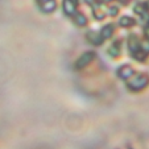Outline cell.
<instances>
[{
    "label": "cell",
    "mask_w": 149,
    "mask_h": 149,
    "mask_svg": "<svg viewBox=\"0 0 149 149\" xmlns=\"http://www.w3.org/2000/svg\"><path fill=\"white\" fill-rule=\"evenodd\" d=\"M145 34H146V37H148V38H149V28H148V29H146V32H145Z\"/></svg>",
    "instance_id": "obj_9"
},
{
    "label": "cell",
    "mask_w": 149,
    "mask_h": 149,
    "mask_svg": "<svg viewBox=\"0 0 149 149\" xmlns=\"http://www.w3.org/2000/svg\"><path fill=\"white\" fill-rule=\"evenodd\" d=\"M133 24H135V21L131 17H123V19H120V25H123V26H131Z\"/></svg>",
    "instance_id": "obj_6"
},
{
    "label": "cell",
    "mask_w": 149,
    "mask_h": 149,
    "mask_svg": "<svg viewBox=\"0 0 149 149\" xmlns=\"http://www.w3.org/2000/svg\"><path fill=\"white\" fill-rule=\"evenodd\" d=\"M94 58H95V53H93V52H87V53L82 54V56L78 58V61H77L75 68H77V69L84 68V66L88 65V63H90V62L93 61Z\"/></svg>",
    "instance_id": "obj_1"
},
{
    "label": "cell",
    "mask_w": 149,
    "mask_h": 149,
    "mask_svg": "<svg viewBox=\"0 0 149 149\" xmlns=\"http://www.w3.org/2000/svg\"><path fill=\"white\" fill-rule=\"evenodd\" d=\"M75 21L78 25H84L86 24V17L83 16V15H75Z\"/></svg>",
    "instance_id": "obj_7"
},
{
    "label": "cell",
    "mask_w": 149,
    "mask_h": 149,
    "mask_svg": "<svg viewBox=\"0 0 149 149\" xmlns=\"http://www.w3.org/2000/svg\"><path fill=\"white\" fill-rule=\"evenodd\" d=\"M146 84H148V77L139 75L135 81L130 82L128 86H130V88H132V90H141L143 87H145Z\"/></svg>",
    "instance_id": "obj_2"
},
{
    "label": "cell",
    "mask_w": 149,
    "mask_h": 149,
    "mask_svg": "<svg viewBox=\"0 0 149 149\" xmlns=\"http://www.w3.org/2000/svg\"><path fill=\"white\" fill-rule=\"evenodd\" d=\"M110 53L112 54V56H116V54L119 53V48H116V44H115V45L112 46V48L110 49Z\"/></svg>",
    "instance_id": "obj_8"
},
{
    "label": "cell",
    "mask_w": 149,
    "mask_h": 149,
    "mask_svg": "<svg viewBox=\"0 0 149 149\" xmlns=\"http://www.w3.org/2000/svg\"><path fill=\"white\" fill-rule=\"evenodd\" d=\"M54 8H56L54 0H42V9L45 12H52Z\"/></svg>",
    "instance_id": "obj_4"
},
{
    "label": "cell",
    "mask_w": 149,
    "mask_h": 149,
    "mask_svg": "<svg viewBox=\"0 0 149 149\" xmlns=\"http://www.w3.org/2000/svg\"><path fill=\"white\" fill-rule=\"evenodd\" d=\"M112 32H113V25H107V26H104V28L102 29L100 36L103 37V38H108V37L112 34Z\"/></svg>",
    "instance_id": "obj_5"
},
{
    "label": "cell",
    "mask_w": 149,
    "mask_h": 149,
    "mask_svg": "<svg viewBox=\"0 0 149 149\" xmlns=\"http://www.w3.org/2000/svg\"><path fill=\"white\" fill-rule=\"evenodd\" d=\"M118 74H119L120 78L127 79V78H130V77L133 74V70H132V68H130V66H123V68L119 69Z\"/></svg>",
    "instance_id": "obj_3"
}]
</instances>
